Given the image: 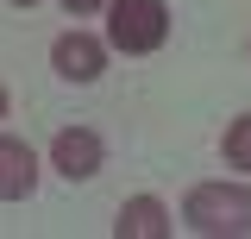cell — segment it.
Instances as JSON below:
<instances>
[{"label": "cell", "mask_w": 251, "mask_h": 239, "mask_svg": "<svg viewBox=\"0 0 251 239\" xmlns=\"http://www.w3.org/2000/svg\"><path fill=\"white\" fill-rule=\"evenodd\" d=\"M170 38V6L163 0H107V44L126 57H145Z\"/></svg>", "instance_id": "7a4b0ae2"}, {"label": "cell", "mask_w": 251, "mask_h": 239, "mask_svg": "<svg viewBox=\"0 0 251 239\" xmlns=\"http://www.w3.org/2000/svg\"><path fill=\"white\" fill-rule=\"evenodd\" d=\"M50 63H57L63 82H94V76L107 69V44L88 38V31H63L57 44H50Z\"/></svg>", "instance_id": "3957f363"}, {"label": "cell", "mask_w": 251, "mask_h": 239, "mask_svg": "<svg viewBox=\"0 0 251 239\" xmlns=\"http://www.w3.org/2000/svg\"><path fill=\"white\" fill-rule=\"evenodd\" d=\"M0 120H6V89H0Z\"/></svg>", "instance_id": "9c48e42d"}, {"label": "cell", "mask_w": 251, "mask_h": 239, "mask_svg": "<svg viewBox=\"0 0 251 239\" xmlns=\"http://www.w3.org/2000/svg\"><path fill=\"white\" fill-rule=\"evenodd\" d=\"M63 6H69V13H100L107 0H63Z\"/></svg>", "instance_id": "ba28073f"}, {"label": "cell", "mask_w": 251, "mask_h": 239, "mask_svg": "<svg viewBox=\"0 0 251 239\" xmlns=\"http://www.w3.org/2000/svg\"><path fill=\"white\" fill-rule=\"evenodd\" d=\"M38 189V157L25 139H0V202H25Z\"/></svg>", "instance_id": "5b68a950"}, {"label": "cell", "mask_w": 251, "mask_h": 239, "mask_svg": "<svg viewBox=\"0 0 251 239\" xmlns=\"http://www.w3.org/2000/svg\"><path fill=\"white\" fill-rule=\"evenodd\" d=\"M182 220L207 239H226V233L245 239L251 233V189L245 182H201V189H188Z\"/></svg>", "instance_id": "6da1fadb"}, {"label": "cell", "mask_w": 251, "mask_h": 239, "mask_svg": "<svg viewBox=\"0 0 251 239\" xmlns=\"http://www.w3.org/2000/svg\"><path fill=\"white\" fill-rule=\"evenodd\" d=\"M50 164H57L69 182H88L94 170H100V139H94L88 126H69V132L50 139Z\"/></svg>", "instance_id": "277c9868"}, {"label": "cell", "mask_w": 251, "mask_h": 239, "mask_svg": "<svg viewBox=\"0 0 251 239\" xmlns=\"http://www.w3.org/2000/svg\"><path fill=\"white\" fill-rule=\"evenodd\" d=\"M113 233L120 239H170V208L157 202V195H132L113 220Z\"/></svg>", "instance_id": "8992f818"}, {"label": "cell", "mask_w": 251, "mask_h": 239, "mask_svg": "<svg viewBox=\"0 0 251 239\" xmlns=\"http://www.w3.org/2000/svg\"><path fill=\"white\" fill-rule=\"evenodd\" d=\"M13 6H38V0H13Z\"/></svg>", "instance_id": "30bf717a"}, {"label": "cell", "mask_w": 251, "mask_h": 239, "mask_svg": "<svg viewBox=\"0 0 251 239\" xmlns=\"http://www.w3.org/2000/svg\"><path fill=\"white\" fill-rule=\"evenodd\" d=\"M226 164H232V170H251V114L232 120V132H226Z\"/></svg>", "instance_id": "52a82bcc"}]
</instances>
